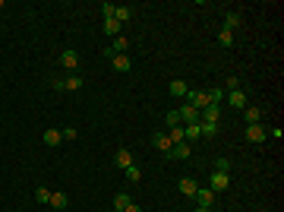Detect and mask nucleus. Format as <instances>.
<instances>
[{
  "label": "nucleus",
  "instance_id": "1",
  "mask_svg": "<svg viewBox=\"0 0 284 212\" xmlns=\"http://www.w3.org/2000/svg\"><path fill=\"white\" fill-rule=\"evenodd\" d=\"M186 105L196 108V111H205V108H209V95H205L202 89H189L186 92Z\"/></svg>",
  "mask_w": 284,
  "mask_h": 212
},
{
  "label": "nucleus",
  "instance_id": "2",
  "mask_svg": "<svg viewBox=\"0 0 284 212\" xmlns=\"http://www.w3.org/2000/svg\"><path fill=\"white\" fill-rule=\"evenodd\" d=\"M227 187H230V174H225V171H212V177H209V190L221 193V190H227Z\"/></svg>",
  "mask_w": 284,
  "mask_h": 212
},
{
  "label": "nucleus",
  "instance_id": "3",
  "mask_svg": "<svg viewBox=\"0 0 284 212\" xmlns=\"http://www.w3.org/2000/svg\"><path fill=\"white\" fill-rule=\"evenodd\" d=\"M60 64H63L70 73H76V70H79V54H76L73 48H63V51H60Z\"/></svg>",
  "mask_w": 284,
  "mask_h": 212
},
{
  "label": "nucleus",
  "instance_id": "4",
  "mask_svg": "<svg viewBox=\"0 0 284 212\" xmlns=\"http://www.w3.org/2000/svg\"><path fill=\"white\" fill-rule=\"evenodd\" d=\"M189 152H193V146H189V142H174V146H170V152H165V155L170 158V162H177V158H189Z\"/></svg>",
  "mask_w": 284,
  "mask_h": 212
},
{
  "label": "nucleus",
  "instance_id": "5",
  "mask_svg": "<svg viewBox=\"0 0 284 212\" xmlns=\"http://www.w3.org/2000/svg\"><path fill=\"white\" fill-rule=\"evenodd\" d=\"M193 200L199 203V206H205V209H212L215 206V190H209V187H199L193 193Z\"/></svg>",
  "mask_w": 284,
  "mask_h": 212
},
{
  "label": "nucleus",
  "instance_id": "6",
  "mask_svg": "<svg viewBox=\"0 0 284 212\" xmlns=\"http://www.w3.org/2000/svg\"><path fill=\"white\" fill-rule=\"evenodd\" d=\"M262 108H256V105H246L243 108V121H246V127H253V124H262Z\"/></svg>",
  "mask_w": 284,
  "mask_h": 212
},
{
  "label": "nucleus",
  "instance_id": "7",
  "mask_svg": "<svg viewBox=\"0 0 284 212\" xmlns=\"http://www.w3.org/2000/svg\"><path fill=\"white\" fill-rule=\"evenodd\" d=\"M186 124H199V111L189 108V105L180 108V127H186Z\"/></svg>",
  "mask_w": 284,
  "mask_h": 212
},
{
  "label": "nucleus",
  "instance_id": "8",
  "mask_svg": "<svg viewBox=\"0 0 284 212\" xmlns=\"http://www.w3.org/2000/svg\"><path fill=\"white\" fill-rule=\"evenodd\" d=\"M111 64H114L117 73H130V70H133V61H130L126 54H114V57H111Z\"/></svg>",
  "mask_w": 284,
  "mask_h": 212
},
{
  "label": "nucleus",
  "instance_id": "9",
  "mask_svg": "<svg viewBox=\"0 0 284 212\" xmlns=\"http://www.w3.org/2000/svg\"><path fill=\"white\" fill-rule=\"evenodd\" d=\"M152 146L158 149V152H170V146H174V142H170L168 133H152Z\"/></svg>",
  "mask_w": 284,
  "mask_h": 212
},
{
  "label": "nucleus",
  "instance_id": "10",
  "mask_svg": "<svg viewBox=\"0 0 284 212\" xmlns=\"http://www.w3.org/2000/svg\"><path fill=\"white\" fill-rule=\"evenodd\" d=\"M246 140H249V142H265V140H269V137H265V127H262V124L246 127Z\"/></svg>",
  "mask_w": 284,
  "mask_h": 212
},
{
  "label": "nucleus",
  "instance_id": "11",
  "mask_svg": "<svg viewBox=\"0 0 284 212\" xmlns=\"http://www.w3.org/2000/svg\"><path fill=\"white\" fill-rule=\"evenodd\" d=\"M51 206H54V209H66V206H70V197H66V193L63 190H51Z\"/></svg>",
  "mask_w": 284,
  "mask_h": 212
},
{
  "label": "nucleus",
  "instance_id": "12",
  "mask_svg": "<svg viewBox=\"0 0 284 212\" xmlns=\"http://www.w3.org/2000/svg\"><path fill=\"white\" fill-rule=\"evenodd\" d=\"M199 121H209V124H218L221 121V105H209L205 111L199 114Z\"/></svg>",
  "mask_w": 284,
  "mask_h": 212
},
{
  "label": "nucleus",
  "instance_id": "13",
  "mask_svg": "<svg viewBox=\"0 0 284 212\" xmlns=\"http://www.w3.org/2000/svg\"><path fill=\"white\" fill-rule=\"evenodd\" d=\"M240 22H243V13H240V10H227V13H225V29L234 32Z\"/></svg>",
  "mask_w": 284,
  "mask_h": 212
},
{
  "label": "nucleus",
  "instance_id": "14",
  "mask_svg": "<svg viewBox=\"0 0 284 212\" xmlns=\"http://www.w3.org/2000/svg\"><path fill=\"white\" fill-rule=\"evenodd\" d=\"M114 165L126 171V168L133 165V155H130V149H117V155H114Z\"/></svg>",
  "mask_w": 284,
  "mask_h": 212
},
{
  "label": "nucleus",
  "instance_id": "15",
  "mask_svg": "<svg viewBox=\"0 0 284 212\" xmlns=\"http://www.w3.org/2000/svg\"><path fill=\"white\" fill-rule=\"evenodd\" d=\"M41 140H45V146L57 149L60 142H63V133H60V130H45V137H41Z\"/></svg>",
  "mask_w": 284,
  "mask_h": 212
},
{
  "label": "nucleus",
  "instance_id": "16",
  "mask_svg": "<svg viewBox=\"0 0 284 212\" xmlns=\"http://www.w3.org/2000/svg\"><path fill=\"white\" fill-rule=\"evenodd\" d=\"M177 187H180V193H183V197H193V193L199 190V184H196V177H183Z\"/></svg>",
  "mask_w": 284,
  "mask_h": 212
},
{
  "label": "nucleus",
  "instance_id": "17",
  "mask_svg": "<svg viewBox=\"0 0 284 212\" xmlns=\"http://www.w3.org/2000/svg\"><path fill=\"white\" fill-rule=\"evenodd\" d=\"M168 92H170V95H174V98H186L189 86H186L183 79H174V82H170V86H168Z\"/></svg>",
  "mask_w": 284,
  "mask_h": 212
},
{
  "label": "nucleus",
  "instance_id": "18",
  "mask_svg": "<svg viewBox=\"0 0 284 212\" xmlns=\"http://www.w3.org/2000/svg\"><path fill=\"white\" fill-rule=\"evenodd\" d=\"M183 140H186V142H199V140H202L199 124H186V127H183Z\"/></svg>",
  "mask_w": 284,
  "mask_h": 212
},
{
  "label": "nucleus",
  "instance_id": "19",
  "mask_svg": "<svg viewBox=\"0 0 284 212\" xmlns=\"http://www.w3.org/2000/svg\"><path fill=\"white\" fill-rule=\"evenodd\" d=\"M227 105H230V108H246L249 101H246V95H243V92H240V89H234V92H230V95H227Z\"/></svg>",
  "mask_w": 284,
  "mask_h": 212
},
{
  "label": "nucleus",
  "instance_id": "20",
  "mask_svg": "<svg viewBox=\"0 0 284 212\" xmlns=\"http://www.w3.org/2000/svg\"><path fill=\"white\" fill-rule=\"evenodd\" d=\"M126 48H130V38H126V35H117L114 45H111V54H126Z\"/></svg>",
  "mask_w": 284,
  "mask_h": 212
},
{
  "label": "nucleus",
  "instance_id": "21",
  "mask_svg": "<svg viewBox=\"0 0 284 212\" xmlns=\"http://www.w3.org/2000/svg\"><path fill=\"white\" fill-rule=\"evenodd\" d=\"M114 19H117L120 25L130 22V19H133V10H130V6H117V10H114Z\"/></svg>",
  "mask_w": 284,
  "mask_h": 212
},
{
  "label": "nucleus",
  "instance_id": "22",
  "mask_svg": "<svg viewBox=\"0 0 284 212\" xmlns=\"http://www.w3.org/2000/svg\"><path fill=\"white\" fill-rule=\"evenodd\" d=\"M63 86H66V89H73V92H76V89H82V76H79V73H70V76L63 79Z\"/></svg>",
  "mask_w": 284,
  "mask_h": 212
},
{
  "label": "nucleus",
  "instance_id": "23",
  "mask_svg": "<svg viewBox=\"0 0 284 212\" xmlns=\"http://www.w3.org/2000/svg\"><path fill=\"white\" fill-rule=\"evenodd\" d=\"M205 95H209V105H221V98H225V89H221V86H215V89L205 92Z\"/></svg>",
  "mask_w": 284,
  "mask_h": 212
},
{
  "label": "nucleus",
  "instance_id": "24",
  "mask_svg": "<svg viewBox=\"0 0 284 212\" xmlns=\"http://www.w3.org/2000/svg\"><path fill=\"white\" fill-rule=\"evenodd\" d=\"M130 203H133V200H130V193H117V197H114V209H117V212H123L126 206H130Z\"/></svg>",
  "mask_w": 284,
  "mask_h": 212
},
{
  "label": "nucleus",
  "instance_id": "25",
  "mask_svg": "<svg viewBox=\"0 0 284 212\" xmlns=\"http://www.w3.org/2000/svg\"><path fill=\"white\" fill-rule=\"evenodd\" d=\"M218 45H221V48H230V45H234V32H230V29H221Z\"/></svg>",
  "mask_w": 284,
  "mask_h": 212
},
{
  "label": "nucleus",
  "instance_id": "26",
  "mask_svg": "<svg viewBox=\"0 0 284 212\" xmlns=\"http://www.w3.org/2000/svg\"><path fill=\"white\" fill-rule=\"evenodd\" d=\"M126 181H130V184H139V181H142L139 165H130V168H126Z\"/></svg>",
  "mask_w": 284,
  "mask_h": 212
},
{
  "label": "nucleus",
  "instance_id": "27",
  "mask_svg": "<svg viewBox=\"0 0 284 212\" xmlns=\"http://www.w3.org/2000/svg\"><path fill=\"white\" fill-rule=\"evenodd\" d=\"M120 29H123V25H120L117 19H105V32H108V35H120Z\"/></svg>",
  "mask_w": 284,
  "mask_h": 212
},
{
  "label": "nucleus",
  "instance_id": "28",
  "mask_svg": "<svg viewBox=\"0 0 284 212\" xmlns=\"http://www.w3.org/2000/svg\"><path fill=\"white\" fill-rule=\"evenodd\" d=\"M168 137H170V142H186V140H183V127H170Z\"/></svg>",
  "mask_w": 284,
  "mask_h": 212
},
{
  "label": "nucleus",
  "instance_id": "29",
  "mask_svg": "<svg viewBox=\"0 0 284 212\" xmlns=\"http://www.w3.org/2000/svg\"><path fill=\"white\" fill-rule=\"evenodd\" d=\"M215 171H225V174H230V162H227V158H215Z\"/></svg>",
  "mask_w": 284,
  "mask_h": 212
},
{
  "label": "nucleus",
  "instance_id": "30",
  "mask_svg": "<svg viewBox=\"0 0 284 212\" xmlns=\"http://www.w3.org/2000/svg\"><path fill=\"white\" fill-rule=\"evenodd\" d=\"M35 200H38V203H48V200H51V190H48V187H35Z\"/></svg>",
  "mask_w": 284,
  "mask_h": 212
},
{
  "label": "nucleus",
  "instance_id": "31",
  "mask_svg": "<svg viewBox=\"0 0 284 212\" xmlns=\"http://www.w3.org/2000/svg\"><path fill=\"white\" fill-rule=\"evenodd\" d=\"M114 10H117L114 3H101V13H105V19H114Z\"/></svg>",
  "mask_w": 284,
  "mask_h": 212
},
{
  "label": "nucleus",
  "instance_id": "32",
  "mask_svg": "<svg viewBox=\"0 0 284 212\" xmlns=\"http://www.w3.org/2000/svg\"><path fill=\"white\" fill-rule=\"evenodd\" d=\"M165 121H168V127H180V111H170Z\"/></svg>",
  "mask_w": 284,
  "mask_h": 212
},
{
  "label": "nucleus",
  "instance_id": "33",
  "mask_svg": "<svg viewBox=\"0 0 284 212\" xmlns=\"http://www.w3.org/2000/svg\"><path fill=\"white\" fill-rule=\"evenodd\" d=\"M51 89H54V92H63L66 86H63V79H57V76H51Z\"/></svg>",
  "mask_w": 284,
  "mask_h": 212
},
{
  "label": "nucleus",
  "instance_id": "34",
  "mask_svg": "<svg viewBox=\"0 0 284 212\" xmlns=\"http://www.w3.org/2000/svg\"><path fill=\"white\" fill-rule=\"evenodd\" d=\"M225 86H227L230 92H234V89H240V79H237V76H227V82H225Z\"/></svg>",
  "mask_w": 284,
  "mask_h": 212
},
{
  "label": "nucleus",
  "instance_id": "35",
  "mask_svg": "<svg viewBox=\"0 0 284 212\" xmlns=\"http://www.w3.org/2000/svg\"><path fill=\"white\" fill-rule=\"evenodd\" d=\"M63 133V140H76V127H66V130H60Z\"/></svg>",
  "mask_w": 284,
  "mask_h": 212
},
{
  "label": "nucleus",
  "instance_id": "36",
  "mask_svg": "<svg viewBox=\"0 0 284 212\" xmlns=\"http://www.w3.org/2000/svg\"><path fill=\"white\" fill-rule=\"evenodd\" d=\"M265 137H275V140H281V137H284V133H281V127H272V130H269V133H265Z\"/></svg>",
  "mask_w": 284,
  "mask_h": 212
},
{
  "label": "nucleus",
  "instance_id": "37",
  "mask_svg": "<svg viewBox=\"0 0 284 212\" xmlns=\"http://www.w3.org/2000/svg\"><path fill=\"white\" fill-rule=\"evenodd\" d=\"M123 212H142V209H139V206H136V203H130V206H126Z\"/></svg>",
  "mask_w": 284,
  "mask_h": 212
},
{
  "label": "nucleus",
  "instance_id": "38",
  "mask_svg": "<svg viewBox=\"0 0 284 212\" xmlns=\"http://www.w3.org/2000/svg\"><path fill=\"white\" fill-rule=\"evenodd\" d=\"M196 212H212V209H205V206H199V209H196Z\"/></svg>",
  "mask_w": 284,
  "mask_h": 212
}]
</instances>
